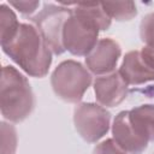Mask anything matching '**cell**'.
I'll use <instances>...</instances> for the list:
<instances>
[{"mask_svg":"<svg viewBox=\"0 0 154 154\" xmlns=\"http://www.w3.org/2000/svg\"><path fill=\"white\" fill-rule=\"evenodd\" d=\"M142 54L146 57V59L154 66V48H150V47H143L142 48Z\"/></svg>","mask_w":154,"mask_h":154,"instance_id":"2e32d148","label":"cell"},{"mask_svg":"<svg viewBox=\"0 0 154 154\" xmlns=\"http://www.w3.org/2000/svg\"><path fill=\"white\" fill-rule=\"evenodd\" d=\"M130 124L137 136L146 142L154 141V106L142 105L129 112Z\"/></svg>","mask_w":154,"mask_h":154,"instance_id":"8fae6325","label":"cell"},{"mask_svg":"<svg viewBox=\"0 0 154 154\" xmlns=\"http://www.w3.org/2000/svg\"><path fill=\"white\" fill-rule=\"evenodd\" d=\"M99 28L85 17L75 13L71 16L63 30V43L72 54L85 55L96 46Z\"/></svg>","mask_w":154,"mask_h":154,"instance_id":"5b68a950","label":"cell"},{"mask_svg":"<svg viewBox=\"0 0 154 154\" xmlns=\"http://www.w3.org/2000/svg\"><path fill=\"white\" fill-rule=\"evenodd\" d=\"M141 38L147 47L154 48V13L143 18L141 23Z\"/></svg>","mask_w":154,"mask_h":154,"instance_id":"4fadbf2b","label":"cell"},{"mask_svg":"<svg viewBox=\"0 0 154 154\" xmlns=\"http://www.w3.org/2000/svg\"><path fill=\"white\" fill-rule=\"evenodd\" d=\"M120 55V48L117 42L103 38L97 42L91 54L85 59L88 67L94 73H106L112 71Z\"/></svg>","mask_w":154,"mask_h":154,"instance_id":"9c48e42d","label":"cell"},{"mask_svg":"<svg viewBox=\"0 0 154 154\" xmlns=\"http://www.w3.org/2000/svg\"><path fill=\"white\" fill-rule=\"evenodd\" d=\"M109 113L94 103H82L75 109V124L81 136L88 142H95L108 130Z\"/></svg>","mask_w":154,"mask_h":154,"instance_id":"8992f818","label":"cell"},{"mask_svg":"<svg viewBox=\"0 0 154 154\" xmlns=\"http://www.w3.org/2000/svg\"><path fill=\"white\" fill-rule=\"evenodd\" d=\"M113 137L120 148L131 154H140L146 149L148 143L140 138L134 131L130 124L128 111H123L116 117L113 123Z\"/></svg>","mask_w":154,"mask_h":154,"instance_id":"30bf717a","label":"cell"},{"mask_svg":"<svg viewBox=\"0 0 154 154\" xmlns=\"http://www.w3.org/2000/svg\"><path fill=\"white\" fill-rule=\"evenodd\" d=\"M94 154H124L119 148L116 147L112 140H106L105 142L100 143L95 150Z\"/></svg>","mask_w":154,"mask_h":154,"instance_id":"5bb4252c","label":"cell"},{"mask_svg":"<svg viewBox=\"0 0 154 154\" xmlns=\"http://www.w3.org/2000/svg\"><path fill=\"white\" fill-rule=\"evenodd\" d=\"M0 105L2 116L12 122L23 120L34 108V95L30 84L12 66L2 69Z\"/></svg>","mask_w":154,"mask_h":154,"instance_id":"7a4b0ae2","label":"cell"},{"mask_svg":"<svg viewBox=\"0 0 154 154\" xmlns=\"http://www.w3.org/2000/svg\"><path fill=\"white\" fill-rule=\"evenodd\" d=\"M71 17L70 8H61L54 5H46L43 10L35 16L32 22L38 32L54 54H61L65 51L63 43V30L66 20Z\"/></svg>","mask_w":154,"mask_h":154,"instance_id":"277c9868","label":"cell"},{"mask_svg":"<svg viewBox=\"0 0 154 154\" xmlns=\"http://www.w3.org/2000/svg\"><path fill=\"white\" fill-rule=\"evenodd\" d=\"M1 46L4 52L29 75L42 77L47 73L52 61L51 48L32 25L20 24L14 36Z\"/></svg>","mask_w":154,"mask_h":154,"instance_id":"6da1fadb","label":"cell"},{"mask_svg":"<svg viewBox=\"0 0 154 154\" xmlns=\"http://www.w3.org/2000/svg\"><path fill=\"white\" fill-rule=\"evenodd\" d=\"M90 81V75L83 66L71 60L60 64L52 75V85L55 94L70 102L82 99Z\"/></svg>","mask_w":154,"mask_h":154,"instance_id":"3957f363","label":"cell"},{"mask_svg":"<svg viewBox=\"0 0 154 154\" xmlns=\"http://www.w3.org/2000/svg\"><path fill=\"white\" fill-rule=\"evenodd\" d=\"M11 5L18 7L23 13H29L34 11V7L37 5V2H11Z\"/></svg>","mask_w":154,"mask_h":154,"instance_id":"9a60e30c","label":"cell"},{"mask_svg":"<svg viewBox=\"0 0 154 154\" xmlns=\"http://www.w3.org/2000/svg\"><path fill=\"white\" fill-rule=\"evenodd\" d=\"M20 24H18L16 16L4 5L1 6V45L8 42L17 32Z\"/></svg>","mask_w":154,"mask_h":154,"instance_id":"7c38bea8","label":"cell"},{"mask_svg":"<svg viewBox=\"0 0 154 154\" xmlns=\"http://www.w3.org/2000/svg\"><path fill=\"white\" fill-rule=\"evenodd\" d=\"M119 73L126 84H141L154 81V66L141 51H132L125 55Z\"/></svg>","mask_w":154,"mask_h":154,"instance_id":"52a82bcc","label":"cell"},{"mask_svg":"<svg viewBox=\"0 0 154 154\" xmlns=\"http://www.w3.org/2000/svg\"><path fill=\"white\" fill-rule=\"evenodd\" d=\"M94 85L96 97L102 105L116 106L126 97L128 84L119 72L97 77Z\"/></svg>","mask_w":154,"mask_h":154,"instance_id":"ba28073f","label":"cell"}]
</instances>
